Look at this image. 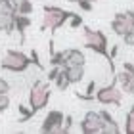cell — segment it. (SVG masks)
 <instances>
[{
    "instance_id": "obj_1",
    "label": "cell",
    "mask_w": 134,
    "mask_h": 134,
    "mask_svg": "<svg viewBox=\"0 0 134 134\" xmlns=\"http://www.w3.org/2000/svg\"><path fill=\"white\" fill-rule=\"evenodd\" d=\"M75 14V12H69V10H63L59 6H44L42 8V25H40V31H46L50 29L52 33H56L59 27H63L67 19Z\"/></svg>"
},
{
    "instance_id": "obj_2",
    "label": "cell",
    "mask_w": 134,
    "mask_h": 134,
    "mask_svg": "<svg viewBox=\"0 0 134 134\" xmlns=\"http://www.w3.org/2000/svg\"><path fill=\"white\" fill-rule=\"evenodd\" d=\"M82 38H84V46L90 48L92 52L100 54V56H105L109 59V52H107V36L103 35L98 29H90V27H84L82 29ZM109 67L113 71V62L109 59Z\"/></svg>"
},
{
    "instance_id": "obj_3",
    "label": "cell",
    "mask_w": 134,
    "mask_h": 134,
    "mask_svg": "<svg viewBox=\"0 0 134 134\" xmlns=\"http://www.w3.org/2000/svg\"><path fill=\"white\" fill-rule=\"evenodd\" d=\"M50 102V84L44 81H36L29 90V107L33 113L42 111Z\"/></svg>"
},
{
    "instance_id": "obj_4",
    "label": "cell",
    "mask_w": 134,
    "mask_h": 134,
    "mask_svg": "<svg viewBox=\"0 0 134 134\" xmlns=\"http://www.w3.org/2000/svg\"><path fill=\"white\" fill-rule=\"evenodd\" d=\"M29 65H31V58L19 50H8L0 59V67L10 73H23L29 69Z\"/></svg>"
},
{
    "instance_id": "obj_5",
    "label": "cell",
    "mask_w": 134,
    "mask_h": 134,
    "mask_svg": "<svg viewBox=\"0 0 134 134\" xmlns=\"http://www.w3.org/2000/svg\"><path fill=\"white\" fill-rule=\"evenodd\" d=\"M123 90H121V86L117 84V81L113 79V82L105 84V86L98 88L94 92V100L102 103V105H121L123 103Z\"/></svg>"
},
{
    "instance_id": "obj_6",
    "label": "cell",
    "mask_w": 134,
    "mask_h": 134,
    "mask_svg": "<svg viewBox=\"0 0 134 134\" xmlns=\"http://www.w3.org/2000/svg\"><path fill=\"white\" fill-rule=\"evenodd\" d=\"M134 29V10L130 12H119L115 14V17L111 19V31L117 36H123L125 33H129Z\"/></svg>"
},
{
    "instance_id": "obj_7",
    "label": "cell",
    "mask_w": 134,
    "mask_h": 134,
    "mask_svg": "<svg viewBox=\"0 0 134 134\" xmlns=\"http://www.w3.org/2000/svg\"><path fill=\"white\" fill-rule=\"evenodd\" d=\"M63 117L65 115L59 109H52L46 113L44 121L40 125V132H48V134H62V125H63Z\"/></svg>"
},
{
    "instance_id": "obj_8",
    "label": "cell",
    "mask_w": 134,
    "mask_h": 134,
    "mask_svg": "<svg viewBox=\"0 0 134 134\" xmlns=\"http://www.w3.org/2000/svg\"><path fill=\"white\" fill-rule=\"evenodd\" d=\"M81 132L84 134H100L102 132V115L100 111H86L81 121Z\"/></svg>"
},
{
    "instance_id": "obj_9",
    "label": "cell",
    "mask_w": 134,
    "mask_h": 134,
    "mask_svg": "<svg viewBox=\"0 0 134 134\" xmlns=\"http://www.w3.org/2000/svg\"><path fill=\"white\" fill-rule=\"evenodd\" d=\"M69 65H86V56L77 48H67L63 50V67Z\"/></svg>"
},
{
    "instance_id": "obj_10",
    "label": "cell",
    "mask_w": 134,
    "mask_h": 134,
    "mask_svg": "<svg viewBox=\"0 0 134 134\" xmlns=\"http://www.w3.org/2000/svg\"><path fill=\"white\" fill-rule=\"evenodd\" d=\"M100 115H102V132H103V134H119V132H121L119 123L115 121V117H113L109 111L102 109Z\"/></svg>"
},
{
    "instance_id": "obj_11",
    "label": "cell",
    "mask_w": 134,
    "mask_h": 134,
    "mask_svg": "<svg viewBox=\"0 0 134 134\" xmlns=\"http://www.w3.org/2000/svg\"><path fill=\"white\" fill-rule=\"evenodd\" d=\"M63 73L67 75L71 84H77L82 81L84 77V65H69V67H63Z\"/></svg>"
},
{
    "instance_id": "obj_12",
    "label": "cell",
    "mask_w": 134,
    "mask_h": 134,
    "mask_svg": "<svg viewBox=\"0 0 134 134\" xmlns=\"http://www.w3.org/2000/svg\"><path fill=\"white\" fill-rule=\"evenodd\" d=\"M14 23H15V31L19 33L21 42H23V40H25V31L31 27V17H29V15H21V14H15Z\"/></svg>"
},
{
    "instance_id": "obj_13",
    "label": "cell",
    "mask_w": 134,
    "mask_h": 134,
    "mask_svg": "<svg viewBox=\"0 0 134 134\" xmlns=\"http://www.w3.org/2000/svg\"><path fill=\"white\" fill-rule=\"evenodd\" d=\"M12 6H14L15 14H21V15H31L33 14V2L31 0H12Z\"/></svg>"
},
{
    "instance_id": "obj_14",
    "label": "cell",
    "mask_w": 134,
    "mask_h": 134,
    "mask_svg": "<svg viewBox=\"0 0 134 134\" xmlns=\"http://www.w3.org/2000/svg\"><path fill=\"white\" fill-rule=\"evenodd\" d=\"M15 15H2L0 14V31L4 35H12L15 31V23H14Z\"/></svg>"
},
{
    "instance_id": "obj_15",
    "label": "cell",
    "mask_w": 134,
    "mask_h": 134,
    "mask_svg": "<svg viewBox=\"0 0 134 134\" xmlns=\"http://www.w3.org/2000/svg\"><path fill=\"white\" fill-rule=\"evenodd\" d=\"M54 82H56V86H58L59 90H62V92H63V90H67V88L71 86L69 79H67V75L63 73V67H62V69H59V73H58V77L54 79Z\"/></svg>"
},
{
    "instance_id": "obj_16",
    "label": "cell",
    "mask_w": 134,
    "mask_h": 134,
    "mask_svg": "<svg viewBox=\"0 0 134 134\" xmlns=\"http://www.w3.org/2000/svg\"><path fill=\"white\" fill-rule=\"evenodd\" d=\"M126 134H134V107L129 109V113H126L125 117V129H123Z\"/></svg>"
},
{
    "instance_id": "obj_17",
    "label": "cell",
    "mask_w": 134,
    "mask_h": 134,
    "mask_svg": "<svg viewBox=\"0 0 134 134\" xmlns=\"http://www.w3.org/2000/svg\"><path fill=\"white\" fill-rule=\"evenodd\" d=\"M0 14L2 15H15V10L12 6V0H0Z\"/></svg>"
},
{
    "instance_id": "obj_18",
    "label": "cell",
    "mask_w": 134,
    "mask_h": 134,
    "mask_svg": "<svg viewBox=\"0 0 134 134\" xmlns=\"http://www.w3.org/2000/svg\"><path fill=\"white\" fill-rule=\"evenodd\" d=\"M17 109H19V113H21V117H19V123H27L29 119H33V115H35V113H33L29 107H25V105H19Z\"/></svg>"
},
{
    "instance_id": "obj_19",
    "label": "cell",
    "mask_w": 134,
    "mask_h": 134,
    "mask_svg": "<svg viewBox=\"0 0 134 134\" xmlns=\"http://www.w3.org/2000/svg\"><path fill=\"white\" fill-rule=\"evenodd\" d=\"M73 125H75L73 117H71V115H65V117H63V125H62V134H67V132H71Z\"/></svg>"
},
{
    "instance_id": "obj_20",
    "label": "cell",
    "mask_w": 134,
    "mask_h": 134,
    "mask_svg": "<svg viewBox=\"0 0 134 134\" xmlns=\"http://www.w3.org/2000/svg\"><path fill=\"white\" fill-rule=\"evenodd\" d=\"M67 21H69V27H71V29H79V27H82V15H79V14H73Z\"/></svg>"
},
{
    "instance_id": "obj_21",
    "label": "cell",
    "mask_w": 134,
    "mask_h": 134,
    "mask_svg": "<svg viewBox=\"0 0 134 134\" xmlns=\"http://www.w3.org/2000/svg\"><path fill=\"white\" fill-rule=\"evenodd\" d=\"M50 63H52V67H54V65L63 67V52H54L52 58H50Z\"/></svg>"
},
{
    "instance_id": "obj_22",
    "label": "cell",
    "mask_w": 134,
    "mask_h": 134,
    "mask_svg": "<svg viewBox=\"0 0 134 134\" xmlns=\"http://www.w3.org/2000/svg\"><path fill=\"white\" fill-rule=\"evenodd\" d=\"M10 103H12V100H10L8 94H0V113L6 111V109L10 107Z\"/></svg>"
},
{
    "instance_id": "obj_23",
    "label": "cell",
    "mask_w": 134,
    "mask_h": 134,
    "mask_svg": "<svg viewBox=\"0 0 134 134\" xmlns=\"http://www.w3.org/2000/svg\"><path fill=\"white\" fill-rule=\"evenodd\" d=\"M123 42H125L126 46H134V29L123 35Z\"/></svg>"
},
{
    "instance_id": "obj_24",
    "label": "cell",
    "mask_w": 134,
    "mask_h": 134,
    "mask_svg": "<svg viewBox=\"0 0 134 134\" xmlns=\"http://www.w3.org/2000/svg\"><path fill=\"white\" fill-rule=\"evenodd\" d=\"M8 92H10V82L0 77V94H8Z\"/></svg>"
},
{
    "instance_id": "obj_25",
    "label": "cell",
    "mask_w": 134,
    "mask_h": 134,
    "mask_svg": "<svg viewBox=\"0 0 134 134\" xmlns=\"http://www.w3.org/2000/svg\"><path fill=\"white\" fill-rule=\"evenodd\" d=\"M59 69H62V67H58V65H54V69L48 73V79H50V81H54V79L58 77V73H59Z\"/></svg>"
},
{
    "instance_id": "obj_26",
    "label": "cell",
    "mask_w": 134,
    "mask_h": 134,
    "mask_svg": "<svg viewBox=\"0 0 134 134\" xmlns=\"http://www.w3.org/2000/svg\"><path fill=\"white\" fill-rule=\"evenodd\" d=\"M123 69L134 75V63H130V62H125V63H123Z\"/></svg>"
},
{
    "instance_id": "obj_27",
    "label": "cell",
    "mask_w": 134,
    "mask_h": 134,
    "mask_svg": "<svg viewBox=\"0 0 134 134\" xmlns=\"http://www.w3.org/2000/svg\"><path fill=\"white\" fill-rule=\"evenodd\" d=\"M94 88H96V82H94V81H90V82H88V86H86V92L92 96V94H94Z\"/></svg>"
},
{
    "instance_id": "obj_28",
    "label": "cell",
    "mask_w": 134,
    "mask_h": 134,
    "mask_svg": "<svg viewBox=\"0 0 134 134\" xmlns=\"http://www.w3.org/2000/svg\"><path fill=\"white\" fill-rule=\"evenodd\" d=\"M90 2H98V0H90Z\"/></svg>"
}]
</instances>
